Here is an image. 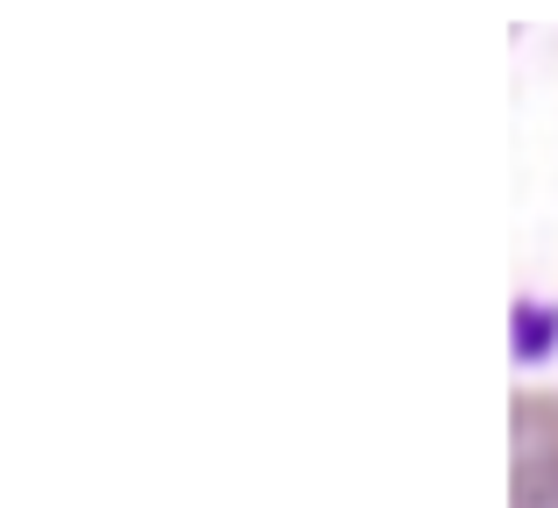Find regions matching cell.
I'll return each instance as SVG.
<instances>
[{
    "instance_id": "obj_1",
    "label": "cell",
    "mask_w": 558,
    "mask_h": 508,
    "mask_svg": "<svg viewBox=\"0 0 558 508\" xmlns=\"http://www.w3.org/2000/svg\"><path fill=\"white\" fill-rule=\"evenodd\" d=\"M509 508H558V387L509 401Z\"/></svg>"
}]
</instances>
